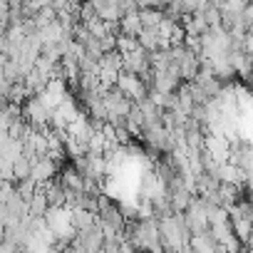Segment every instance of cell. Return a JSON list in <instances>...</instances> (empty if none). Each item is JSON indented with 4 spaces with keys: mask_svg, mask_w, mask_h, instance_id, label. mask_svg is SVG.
Returning a JSON list of instances; mask_svg holds the SVG:
<instances>
[{
    "mask_svg": "<svg viewBox=\"0 0 253 253\" xmlns=\"http://www.w3.org/2000/svg\"><path fill=\"white\" fill-rule=\"evenodd\" d=\"M114 87H117L126 99H129L132 104H139L142 99H147V97H149V87H147L137 75H129V72H119V75H117Z\"/></svg>",
    "mask_w": 253,
    "mask_h": 253,
    "instance_id": "1",
    "label": "cell"
},
{
    "mask_svg": "<svg viewBox=\"0 0 253 253\" xmlns=\"http://www.w3.org/2000/svg\"><path fill=\"white\" fill-rule=\"evenodd\" d=\"M228 152H231V144H228L226 137L204 134V154H209L216 164H226L228 162Z\"/></svg>",
    "mask_w": 253,
    "mask_h": 253,
    "instance_id": "2",
    "label": "cell"
},
{
    "mask_svg": "<svg viewBox=\"0 0 253 253\" xmlns=\"http://www.w3.org/2000/svg\"><path fill=\"white\" fill-rule=\"evenodd\" d=\"M57 169H60V167H57L52 159L42 157V159L33 162V169H30V181H33L35 186H45L47 181H52V179H55Z\"/></svg>",
    "mask_w": 253,
    "mask_h": 253,
    "instance_id": "3",
    "label": "cell"
},
{
    "mask_svg": "<svg viewBox=\"0 0 253 253\" xmlns=\"http://www.w3.org/2000/svg\"><path fill=\"white\" fill-rule=\"evenodd\" d=\"M47 209H50V206H47V199H45V194H42V186H38L35 194H33V199L28 201V216H30V218H42Z\"/></svg>",
    "mask_w": 253,
    "mask_h": 253,
    "instance_id": "4",
    "label": "cell"
},
{
    "mask_svg": "<svg viewBox=\"0 0 253 253\" xmlns=\"http://www.w3.org/2000/svg\"><path fill=\"white\" fill-rule=\"evenodd\" d=\"M30 169H33V162H30L28 157H23V154H20L18 159H13V164H10V171H13V184L30 179Z\"/></svg>",
    "mask_w": 253,
    "mask_h": 253,
    "instance_id": "5",
    "label": "cell"
},
{
    "mask_svg": "<svg viewBox=\"0 0 253 253\" xmlns=\"http://www.w3.org/2000/svg\"><path fill=\"white\" fill-rule=\"evenodd\" d=\"M35 189H38V186H35V184H33L30 179H25V181H18V184H15V194H18V196H20V199H23L25 204H28V201L33 199Z\"/></svg>",
    "mask_w": 253,
    "mask_h": 253,
    "instance_id": "6",
    "label": "cell"
},
{
    "mask_svg": "<svg viewBox=\"0 0 253 253\" xmlns=\"http://www.w3.org/2000/svg\"><path fill=\"white\" fill-rule=\"evenodd\" d=\"M99 42V50H102V55H107V52H114V45H117V38H112V35H107V38H102V40H97Z\"/></svg>",
    "mask_w": 253,
    "mask_h": 253,
    "instance_id": "7",
    "label": "cell"
},
{
    "mask_svg": "<svg viewBox=\"0 0 253 253\" xmlns=\"http://www.w3.org/2000/svg\"><path fill=\"white\" fill-rule=\"evenodd\" d=\"M186 253H194V251H186Z\"/></svg>",
    "mask_w": 253,
    "mask_h": 253,
    "instance_id": "8",
    "label": "cell"
}]
</instances>
